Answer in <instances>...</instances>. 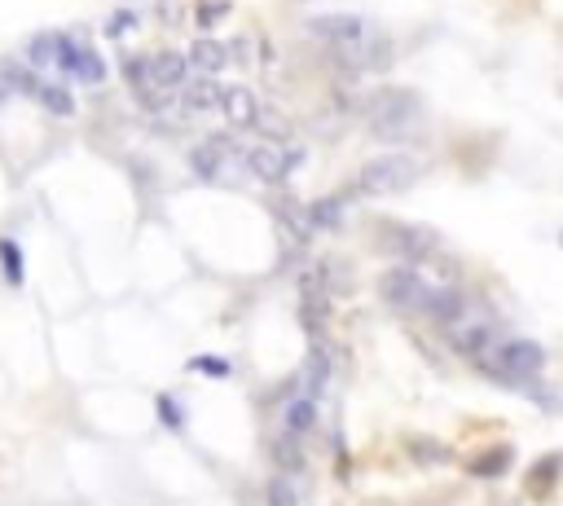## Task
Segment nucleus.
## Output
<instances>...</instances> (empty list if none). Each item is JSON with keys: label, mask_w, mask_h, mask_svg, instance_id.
<instances>
[{"label": "nucleus", "mask_w": 563, "mask_h": 506, "mask_svg": "<svg viewBox=\"0 0 563 506\" xmlns=\"http://www.w3.org/2000/svg\"><path fill=\"white\" fill-rule=\"evenodd\" d=\"M58 66H62L66 75H75V80H84V84H102V80H106V62L97 58V53L88 49V44L71 40V36H62Z\"/></svg>", "instance_id": "nucleus-8"}, {"label": "nucleus", "mask_w": 563, "mask_h": 506, "mask_svg": "<svg viewBox=\"0 0 563 506\" xmlns=\"http://www.w3.org/2000/svg\"><path fill=\"white\" fill-rule=\"evenodd\" d=\"M220 93H225V88H216L212 80L190 84V88H185V106H190V110H212V106H220Z\"/></svg>", "instance_id": "nucleus-19"}, {"label": "nucleus", "mask_w": 563, "mask_h": 506, "mask_svg": "<svg viewBox=\"0 0 563 506\" xmlns=\"http://www.w3.org/2000/svg\"><path fill=\"white\" fill-rule=\"evenodd\" d=\"M190 163H194V172L203 176V181H225L229 168H247V163H242V150L229 137L203 141V146L190 154Z\"/></svg>", "instance_id": "nucleus-5"}, {"label": "nucleus", "mask_w": 563, "mask_h": 506, "mask_svg": "<svg viewBox=\"0 0 563 506\" xmlns=\"http://www.w3.org/2000/svg\"><path fill=\"white\" fill-rule=\"evenodd\" d=\"M511 449H506V445H498V449H493V454H484V458H476V462H471V471H476V476H502V471L506 467H511Z\"/></svg>", "instance_id": "nucleus-20"}, {"label": "nucleus", "mask_w": 563, "mask_h": 506, "mask_svg": "<svg viewBox=\"0 0 563 506\" xmlns=\"http://www.w3.org/2000/svg\"><path fill=\"white\" fill-rule=\"evenodd\" d=\"M190 366H194V370H203V374H220V379L229 374V361H225V357H194Z\"/></svg>", "instance_id": "nucleus-25"}, {"label": "nucleus", "mask_w": 563, "mask_h": 506, "mask_svg": "<svg viewBox=\"0 0 563 506\" xmlns=\"http://www.w3.org/2000/svg\"><path fill=\"white\" fill-rule=\"evenodd\" d=\"M480 366L493 374V379L502 383H515V379H533L537 370L546 366V352L533 344V339H506V344L480 352Z\"/></svg>", "instance_id": "nucleus-2"}, {"label": "nucleus", "mask_w": 563, "mask_h": 506, "mask_svg": "<svg viewBox=\"0 0 563 506\" xmlns=\"http://www.w3.org/2000/svg\"><path fill=\"white\" fill-rule=\"evenodd\" d=\"M58 53H62V36H36V40H31L27 44V66H36V71H40V66H58Z\"/></svg>", "instance_id": "nucleus-17"}, {"label": "nucleus", "mask_w": 563, "mask_h": 506, "mask_svg": "<svg viewBox=\"0 0 563 506\" xmlns=\"http://www.w3.org/2000/svg\"><path fill=\"white\" fill-rule=\"evenodd\" d=\"M414 458H418V462H445L449 449L436 445V440H414Z\"/></svg>", "instance_id": "nucleus-23"}, {"label": "nucleus", "mask_w": 563, "mask_h": 506, "mask_svg": "<svg viewBox=\"0 0 563 506\" xmlns=\"http://www.w3.org/2000/svg\"><path fill=\"white\" fill-rule=\"evenodd\" d=\"M31 97L44 106V110H53V115H75V97L66 93V88H58V84H44V80H36V88H31Z\"/></svg>", "instance_id": "nucleus-16"}, {"label": "nucleus", "mask_w": 563, "mask_h": 506, "mask_svg": "<svg viewBox=\"0 0 563 506\" xmlns=\"http://www.w3.org/2000/svg\"><path fill=\"white\" fill-rule=\"evenodd\" d=\"M269 506H300V502H295V489H291V484H286V480H273V484H269Z\"/></svg>", "instance_id": "nucleus-24"}, {"label": "nucleus", "mask_w": 563, "mask_h": 506, "mask_svg": "<svg viewBox=\"0 0 563 506\" xmlns=\"http://www.w3.org/2000/svg\"><path fill=\"white\" fill-rule=\"evenodd\" d=\"M242 163H247V172L256 176V181L278 185V181L291 176V168L300 163V154L282 150V146H251V150H242Z\"/></svg>", "instance_id": "nucleus-6"}, {"label": "nucleus", "mask_w": 563, "mask_h": 506, "mask_svg": "<svg viewBox=\"0 0 563 506\" xmlns=\"http://www.w3.org/2000/svg\"><path fill=\"white\" fill-rule=\"evenodd\" d=\"M229 58H234V53H229V44H220V40H198L190 49V62L207 75H216L220 66H229Z\"/></svg>", "instance_id": "nucleus-14"}, {"label": "nucleus", "mask_w": 563, "mask_h": 506, "mask_svg": "<svg viewBox=\"0 0 563 506\" xmlns=\"http://www.w3.org/2000/svg\"><path fill=\"white\" fill-rule=\"evenodd\" d=\"M366 124H370V137H379V141H405L423 128V106L405 88H383V93L370 97Z\"/></svg>", "instance_id": "nucleus-1"}, {"label": "nucleus", "mask_w": 563, "mask_h": 506, "mask_svg": "<svg viewBox=\"0 0 563 506\" xmlns=\"http://www.w3.org/2000/svg\"><path fill=\"white\" fill-rule=\"evenodd\" d=\"M256 132H264L269 141H286L291 137V119L278 115V110H269V106H260V115H256V124H251Z\"/></svg>", "instance_id": "nucleus-18"}, {"label": "nucleus", "mask_w": 563, "mask_h": 506, "mask_svg": "<svg viewBox=\"0 0 563 506\" xmlns=\"http://www.w3.org/2000/svg\"><path fill=\"white\" fill-rule=\"evenodd\" d=\"M423 176V168H418V159H410V154H379V159H370L366 168H361L357 176V190L361 194H405L410 185Z\"/></svg>", "instance_id": "nucleus-3"}, {"label": "nucleus", "mask_w": 563, "mask_h": 506, "mask_svg": "<svg viewBox=\"0 0 563 506\" xmlns=\"http://www.w3.org/2000/svg\"><path fill=\"white\" fill-rule=\"evenodd\" d=\"M308 36H313V40H326V44H348V40H361V36H366V22L352 18V14H326V18H313V22H308Z\"/></svg>", "instance_id": "nucleus-10"}, {"label": "nucleus", "mask_w": 563, "mask_h": 506, "mask_svg": "<svg viewBox=\"0 0 563 506\" xmlns=\"http://www.w3.org/2000/svg\"><path fill=\"white\" fill-rule=\"evenodd\" d=\"M282 423H286V432H291V436L308 432V427L317 423V401H313V396H295V401L286 405V418H282Z\"/></svg>", "instance_id": "nucleus-15"}, {"label": "nucleus", "mask_w": 563, "mask_h": 506, "mask_svg": "<svg viewBox=\"0 0 563 506\" xmlns=\"http://www.w3.org/2000/svg\"><path fill=\"white\" fill-rule=\"evenodd\" d=\"M423 313L432 317V322H458L467 308H462V295L454 291V286H445V291H427V304H423Z\"/></svg>", "instance_id": "nucleus-13"}, {"label": "nucleus", "mask_w": 563, "mask_h": 506, "mask_svg": "<svg viewBox=\"0 0 563 506\" xmlns=\"http://www.w3.org/2000/svg\"><path fill=\"white\" fill-rule=\"evenodd\" d=\"M225 0H220V5H203V9H198V27H212V18H220V14H225Z\"/></svg>", "instance_id": "nucleus-27"}, {"label": "nucleus", "mask_w": 563, "mask_h": 506, "mask_svg": "<svg viewBox=\"0 0 563 506\" xmlns=\"http://www.w3.org/2000/svg\"><path fill=\"white\" fill-rule=\"evenodd\" d=\"M159 410H163V423H168V427H181V423H185V414H181V401L172 405V396H163V401H159Z\"/></svg>", "instance_id": "nucleus-26"}, {"label": "nucleus", "mask_w": 563, "mask_h": 506, "mask_svg": "<svg viewBox=\"0 0 563 506\" xmlns=\"http://www.w3.org/2000/svg\"><path fill=\"white\" fill-rule=\"evenodd\" d=\"M449 344H454L462 357H480V352H489L493 348V317L462 313L458 322H449Z\"/></svg>", "instance_id": "nucleus-7"}, {"label": "nucleus", "mask_w": 563, "mask_h": 506, "mask_svg": "<svg viewBox=\"0 0 563 506\" xmlns=\"http://www.w3.org/2000/svg\"><path fill=\"white\" fill-rule=\"evenodd\" d=\"M0 260H5V278L18 286L22 282V251H18V242L0 238Z\"/></svg>", "instance_id": "nucleus-21"}, {"label": "nucleus", "mask_w": 563, "mask_h": 506, "mask_svg": "<svg viewBox=\"0 0 563 506\" xmlns=\"http://www.w3.org/2000/svg\"><path fill=\"white\" fill-rule=\"evenodd\" d=\"M185 71H190V58H181V53H159V58H150V75H154V88H159V93L181 88Z\"/></svg>", "instance_id": "nucleus-12"}, {"label": "nucleus", "mask_w": 563, "mask_h": 506, "mask_svg": "<svg viewBox=\"0 0 563 506\" xmlns=\"http://www.w3.org/2000/svg\"><path fill=\"white\" fill-rule=\"evenodd\" d=\"M379 291H383V300H388L392 308H401V313H423V304H427V286L418 273L410 269V264H396V269L383 273V282H379Z\"/></svg>", "instance_id": "nucleus-4"}, {"label": "nucleus", "mask_w": 563, "mask_h": 506, "mask_svg": "<svg viewBox=\"0 0 563 506\" xmlns=\"http://www.w3.org/2000/svg\"><path fill=\"white\" fill-rule=\"evenodd\" d=\"M220 110H225V119L234 128H251L260 115V97L251 93V88H225V93H220Z\"/></svg>", "instance_id": "nucleus-11"}, {"label": "nucleus", "mask_w": 563, "mask_h": 506, "mask_svg": "<svg viewBox=\"0 0 563 506\" xmlns=\"http://www.w3.org/2000/svg\"><path fill=\"white\" fill-rule=\"evenodd\" d=\"M559 467H563V458H550V462H537L533 467V476H528V484L533 489H550V480L559 476Z\"/></svg>", "instance_id": "nucleus-22"}, {"label": "nucleus", "mask_w": 563, "mask_h": 506, "mask_svg": "<svg viewBox=\"0 0 563 506\" xmlns=\"http://www.w3.org/2000/svg\"><path fill=\"white\" fill-rule=\"evenodd\" d=\"M383 234H388V247L396 251V256H405V260H423V256H432V251H436V234H432V229L388 225Z\"/></svg>", "instance_id": "nucleus-9"}]
</instances>
